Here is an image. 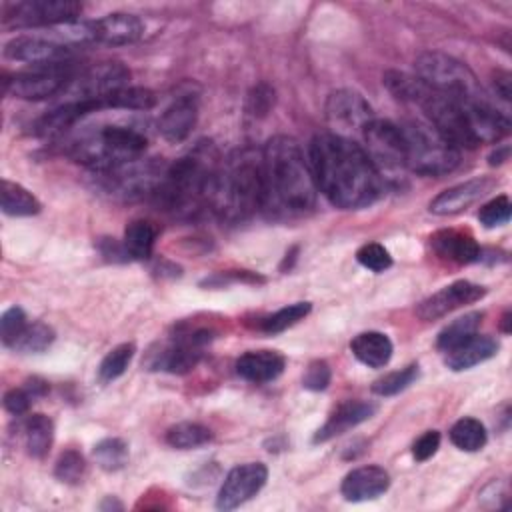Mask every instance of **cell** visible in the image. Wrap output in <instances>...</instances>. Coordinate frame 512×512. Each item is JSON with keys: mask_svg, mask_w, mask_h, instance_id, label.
<instances>
[{"mask_svg": "<svg viewBox=\"0 0 512 512\" xmlns=\"http://www.w3.org/2000/svg\"><path fill=\"white\" fill-rule=\"evenodd\" d=\"M198 120V104L192 96L176 98L158 118V132L164 140L178 144L186 140L196 126Z\"/></svg>", "mask_w": 512, "mask_h": 512, "instance_id": "ffe728a7", "label": "cell"}, {"mask_svg": "<svg viewBox=\"0 0 512 512\" xmlns=\"http://www.w3.org/2000/svg\"><path fill=\"white\" fill-rule=\"evenodd\" d=\"M310 302H294L290 306H284L280 310H276L270 316H264L258 324V328L266 334H278L290 326H294L296 322H300L308 312H310Z\"/></svg>", "mask_w": 512, "mask_h": 512, "instance_id": "e575fe53", "label": "cell"}, {"mask_svg": "<svg viewBox=\"0 0 512 512\" xmlns=\"http://www.w3.org/2000/svg\"><path fill=\"white\" fill-rule=\"evenodd\" d=\"M450 440L464 452H476L486 444V428L476 418H460L450 428Z\"/></svg>", "mask_w": 512, "mask_h": 512, "instance_id": "d6a6232c", "label": "cell"}, {"mask_svg": "<svg viewBox=\"0 0 512 512\" xmlns=\"http://www.w3.org/2000/svg\"><path fill=\"white\" fill-rule=\"evenodd\" d=\"M130 70L120 62H100L92 68H88L78 80H76V98L74 100H90L100 102L104 108L106 98H110L114 92L130 86Z\"/></svg>", "mask_w": 512, "mask_h": 512, "instance_id": "9a60e30c", "label": "cell"}, {"mask_svg": "<svg viewBox=\"0 0 512 512\" xmlns=\"http://www.w3.org/2000/svg\"><path fill=\"white\" fill-rule=\"evenodd\" d=\"M416 376H418V364H408L406 368L388 372L382 378H378L372 384V392L378 396H394L404 388H408L416 380Z\"/></svg>", "mask_w": 512, "mask_h": 512, "instance_id": "74e56055", "label": "cell"}, {"mask_svg": "<svg viewBox=\"0 0 512 512\" xmlns=\"http://www.w3.org/2000/svg\"><path fill=\"white\" fill-rule=\"evenodd\" d=\"M406 166L422 176H444L460 162V152L444 136H440L428 122L406 120L400 126Z\"/></svg>", "mask_w": 512, "mask_h": 512, "instance_id": "8992f818", "label": "cell"}, {"mask_svg": "<svg viewBox=\"0 0 512 512\" xmlns=\"http://www.w3.org/2000/svg\"><path fill=\"white\" fill-rule=\"evenodd\" d=\"M262 156L254 148H236L222 158L210 212L226 224H240L262 208Z\"/></svg>", "mask_w": 512, "mask_h": 512, "instance_id": "277c9868", "label": "cell"}, {"mask_svg": "<svg viewBox=\"0 0 512 512\" xmlns=\"http://www.w3.org/2000/svg\"><path fill=\"white\" fill-rule=\"evenodd\" d=\"M92 24H94V42L108 44V46L132 44L144 32L140 18L126 12L108 14L104 18L92 20Z\"/></svg>", "mask_w": 512, "mask_h": 512, "instance_id": "7402d4cb", "label": "cell"}, {"mask_svg": "<svg viewBox=\"0 0 512 512\" xmlns=\"http://www.w3.org/2000/svg\"><path fill=\"white\" fill-rule=\"evenodd\" d=\"M310 168L318 192L342 210L366 208L374 204L384 190V182L364 148L356 140L332 132H322L312 138Z\"/></svg>", "mask_w": 512, "mask_h": 512, "instance_id": "6da1fadb", "label": "cell"}, {"mask_svg": "<svg viewBox=\"0 0 512 512\" xmlns=\"http://www.w3.org/2000/svg\"><path fill=\"white\" fill-rule=\"evenodd\" d=\"M274 88H270L268 84H258L248 92L246 98V112L254 118H262L270 112V108L274 106Z\"/></svg>", "mask_w": 512, "mask_h": 512, "instance_id": "ee69618b", "label": "cell"}, {"mask_svg": "<svg viewBox=\"0 0 512 512\" xmlns=\"http://www.w3.org/2000/svg\"><path fill=\"white\" fill-rule=\"evenodd\" d=\"M96 110H102L100 102H90V100L64 102L38 118V122L34 124V134L42 136V138L60 136L62 132L72 128L82 116L96 112Z\"/></svg>", "mask_w": 512, "mask_h": 512, "instance_id": "44dd1931", "label": "cell"}, {"mask_svg": "<svg viewBox=\"0 0 512 512\" xmlns=\"http://www.w3.org/2000/svg\"><path fill=\"white\" fill-rule=\"evenodd\" d=\"M510 84H512L510 74L504 72V70H496V74H494V78H492V86H494L496 96H498L502 102H506V104L510 102V96H512Z\"/></svg>", "mask_w": 512, "mask_h": 512, "instance_id": "c3c4849f", "label": "cell"}, {"mask_svg": "<svg viewBox=\"0 0 512 512\" xmlns=\"http://www.w3.org/2000/svg\"><path fill=\"white\" fill-rule=\"evenodd\" d=\"M166 166L156 158H136L94 172V180L102 192L116 200H138L156 192Z\"/></svg>", "mask_w": 512, "mask_h": 512, "instance_id": "ba28073f", "label": "cell"}, {"mask_svg": "<svg viewBox=\"0 0 512 512\" xmlns=\"http://www.w3.org/2000/svg\"><path fill=\"white\" fill-rule=\"evenodd\" d=\"M156 242V228L148 220H132L124 230V252L134 260H148Z\"/></svg>", "mask_w": 512, "mask_h": 512, "instance_id": "f1b7e54d", "label": "cell"}, {"mask_svg": "<svg viewBox=\"0 0 512 512\" xmlns=\"http://www.w3.org/2000/svg\"><path fill=\"white\" fill-rule=\"evenodd\" d=\"M362 142L364 152L372 162L374 170L378 172L380 180L390 186H400L404 182V172L408 170V166L404 140L398 124L374 118L366 126Z\"/></svg>", "mask_w": 512, "mask_h": 512, "instance_id": "9c48e42d", "label": "cell"}, {"mask_svg": "<svg viewBox=\"0 0 512 512\" xmlns=\"http://www.w3.org/2000/svg\"><path fill=\"white\" fill-rule=\"evenodd\" d=\"M24 388L30 392L32 398H38V396H44L48 392V382H44L40 378H30Z\"/></svg>", "mask_w": 512, "mask_h": 512, "instance_id": "681fc988", "label": "cell"}, {"mask_svg": "<svg viewBox=\"0 0 512 512\" xmlns=\"http://www.w3.org/2000/svg\"><path fill=\"white\" fill-rule=\"evenodd\" d=\"M376 412V404L366 402V400H348L342 402L326 420V424L316 432L314 442H326L332 440L344 432H348L350 428L366 422L368 418H372Z\"/></svg>", "mask_w": 512, "mask_h": 512, "instance_id": "603a6c76", "label": "cell"}, {"mask_svg": "<svg viewBox=\"0 0 512 512\" xmlns=\"http://www.w3.org/2000/svg\"><path fill=\"white\" fill-rule=\"evenodd\" d=\"M484 314L482 312H468L456 320H452L448 326L442 328V332L438 334L436 346L442 352H448L452 348H456L458 344H462L464 340L472 338L474 334H478L480 322H482Z\"/></svg>", "mask_w": 512, "mask_h": 512, "instance_id": "4dcf8cb0", "label": "cell"}, {"mask_svg": "<svg viewBox=\"0 0 512 512\" xmlns=\"http://www.w3.org/2000/svg\"><path fill=\"white\" fill-rule=\"evenodd\" d=\"M430 240H432L434 252L446 260H452L458 264H472L482 258V248L466 232L442 230V232H436Z\"/></svg>", "mask_w": 512, "mask_h": 512, "instance_id": "d4e9b609", "label": "cell"}, {"mask_svg": "<svg viewBox=\"0 0 512 512\" xmlns=\"http://www.w3.org/2000/svg\"><path fill=\"white\" fill-rule=\"evenodd\" d=\"M0 206L8 216H34L42 208L40 200L30 190L10 180H2Z\"/></svg>", "mask_w": 512, "mask_h": 512, "instance_id": "83f0119b", "label": "cell"}, {"mask_svg": "<svg viewBox=\"0 0 512 512\" xmlns=\"http://www.w3.org/2000/svg\"><path fill=\"white\" fill-rule=\"evenodd\" d=\"M134 352H136V348L132 342H124V344H118L116 348H112L100 362V368H98L100 382H112L118 376H122L126 372V368L130 366Z\"/></svg>", "mask_w": 512, "mask_h": 512, "instance_id": "d590c367", "label": "cell"}, {"mask_svg": "<svg viewBox=\"0 0 512 512\" xmlns=\"http://www.w3.org/2000/svg\"><path fill=\"white\" fill-rule=\"evenodd\" d=\"M390 486V474L380 466H360L348 472L340 492L348 502H366L384 494Z\"/></svg>", "mask_w": 512, "mask_h": 512, "instance_id": "d6986e66", "label": "cell"}, {"mask_svg": "<svg viewBox=\"0 0 512 512\" xmlns=\"http://www.w3.org/2000/svg\"><path fill=\"white\" fill-rule=\"evenodd\" d=\"M508 152H510L508 146H500L498 150H494V152L490 154V164H492V166H494V164H502L504 160H508Z\"/></svg>", "mask_w": 512, "mask_h": 512, "instance_id": "f907efd6", "label": "cell"}, {"mask_svg": "<svg viewBox=\"0 0 512 512\" xmlns=\"http://www.w3.org/2000/svg\"><path fill=\"white\" fill-rule=\"evenodd\" d=\"M52 340H54V330L44 322H34L26 326V330L22 332V336L16 340L12 348L20 352H42L52 344Z\"/></svg>", "mask_w": 512, "mask_h": 512, "instance_id": "f35d334b", "label": "cell"}, {"mask_svg": "<svg viewBox=\"0 0 512 512\" xmlns=\"http://www.w3.org/2000/svg\"><path fill=\"white\" fill-rule=\"evenodd\" d=\"M222 158L210 142H198L188 154L166 166L152 194L154 202L168 214L192 220L210 212V198Z\"/></svg>", "mask_w": 512, "mask_h": 512, "instance_id": "3957f363", "label": "cell"}, {"mask_svg": "<svg viewBox=\"0 0 512 512\" xmlns=\"http://www.w3.org/2000/svg\"><path fill=\"white\" fill-rule=\"evenodd\" d=\"M156 104V94L142 86H126L106 98L104 108H122V110H150Z\"/></svg>", "mask_w": 512, "mask_h": 512, "instance_id": "836d02e7", "label": "cell"}, {"mask_svg": "<svg viewBox=\"0 0 512 512\" xmlns=\"http://www.w3.org/2000/svg\"><path fill=\"white\" fill-rule=\"evenodd\" d=\"M212 440V432L198 422H180L168 428L166 442L178 450H190L204 446Z\"/></svg>", "mask_w": 512, "mask_h": 512, "instance_id": "1f68e13d", "label": "cell"}, {"mask_svg": "<svg viewBox=\"0 0 512 512\" xmlns=\"http://www.w3.org/2000/svg\"><path fill=\"white\" fill-rule=\"evenodd\" d=\"M28 322H26V314L20 306H10L2 318H0V338L6 346H14L16 340L22 336V332L26 330Z\"/></svg>", "mask_w": 512, "mask_h": 512, "instance_id": "60d3db41", "label": "cell"}, {"mask_svg": "<svg viewBox=\"0 0 512 512\" xmlns=\"http://www.w3.org/2000/svg\"><path fill=\"white\" fill-rule=\"evenodd\" d=\"M350 350L362 364L370 368H382L390 362L394 346L386 334L368 330V332H360L350 342Z\"/></svg>", "mask_w": 512, "mask_h": 512, "instance_id": "4316f807", "label": "cell"}, {"mask_svg": "<svg viewBox=\"0 0 512 512\" xmlns=\"http://www.w3.org/2000/svg\"><path fill=\"white\" fill-rule=\"evenodd\" d=\"M356 260H358L364 268H368V270H372V272H384V270H388V268L392 266V256H390V252H388L382 244H378V242H368V244H364V246L356 252Z\"/></svg>", "mask_w": 512, "mask_h": 512, "instance_id": "7bdbcfd3", "label": "cell"}, {"mask_svg": "<svg viewBox=\"0 0 512 512\" xmlns=\"http://www.w3.org/2000/svg\"><path fill=\"white\" fill-rule=\"evenodd\" d=\"M4 58L16 62H28L32 66L64 64L72 58V48L60 46L44 36H18L4 44Z\"/></svg>", "mask_w": 512, "mask_h": 512, "instance_id": "2e32d148", "label": "cell"}, {"mask_svg": "<svg viewBox=\"0 0 512 512\" xmlns=\"http://www.w3.org/2000/svg\"><path fill=\"white\" fill-rule=\"evenodd\" d=\"M212 340L208 330H192L174 336L170 342L162 344L158 352H152L150 366L154 370H166L172 374H184L192 370L202 358L204 346Z\"/></svg>", "mask_w": 512, "mask_h": 512, "instance_id": "4fadbf2b", "label": "cell"}, {"mask_svg": "<svg viewBox=\"0 0 512 512\" xmlns=\"http://www.w3.org/2000/svg\"><path fill=\"white\" fill-rule=\"evenodd\" d=\"M24 440L28 454L44 458L50 452L54 440V424L46 414H32L24 422Z\"/></svg>", "mask_w": 512, "mask_h": 512, "instance_id": "f546056e", "label": "cell"}, {"mask_svg": "<svg viewBox=\"0 0 512 512\" xmlns=\"http://www.w3.org/2000/svg\"><path fill=\"white\" fill-rule=\"evenodd\" d=\"M330 366L324 360H312L302 376V384L308 390L320 392L330 384Z\"/></svg>", "mask_w": 512, "mask_h": 512, "instance_id": "f6af8a7d", "label": "cell"}, {"mask_svg": "<svg viewBox=\"0 0 512 512\" xmlns=\"http://www.w3.org/2000/svg\"><path fill=\"white\" fill-rule=\"evenodd\" d=\"M86 472V462L78 450H66L60 454L54 466V474L60 482L78 484Z\"/></svg>", "mask_w": 512, "mask_h": 512, "instance_id": "ab89813d", "label": "cell"}, {"mask_svg": "<svg viewBox=\"0 0 512 512\" xmlns=\"http://www.w3.org/2000/svg\"><path fill=\"white\" fill-rule=\"evenodd\" d=\"M498 342L492 336H484V334H474L472 338L464 340L462 344H458L456 348L444 352L446 354V366L450 370H468L480 362L490 360L496 352H498Z\"/></svg>", "mask_w": 512, "mask_h": 512, "instance_id": "484cf974", "label": "cell"}, {"mask_svg": "<svg viewBox=\"0 0 512 512\" xmlns=\"http://www.w3.org/2000/svg\"><path fill=\"white\" fill-rule=\"evenodd\" d=\"M510 210H512V204L508 200V196H496L492 198L490 202H486L480 212H478V220L486 226V228H496V226H502L510 220Z\"/></svg>", "mask_w": 512, "mask_h": 512, "instance_id": "b9f144b4", "label": "cell"}, {"mask_svg": "<svg viewBox=\"0 0 512 512\" xmlns=\"http://www.w3.org/2000/svg\"><path fill=\"white\" fill-rule=\"evenodd\" d=\"M440 446V432L436 430H428L424 432L412 446V456L418 460V462H424L428 458H432L436 454Z\"/></svg>", "mask_w": 512, "mask_h": 512, "instance_id": "bcb514c9", "label": "cell"}, {"mask_svg": "<svg viewBox=\"0 0 512 512\" xmlns=\"http://www.w3.org/2000/svg\"><path fill=\"white\" fill-rule=\"evenodd\" d=\"M144 150L146 136L132 126L120 124L86 130L68 146V154L76 162L92 168V172L142 158Z\"/></svg>", "mask_w": 512, "mask_h": 512, "instance_id": "5b68a950", "label": "cell"}, {"mask_svg": "<svg viewBox=\"0 0 512 512\" xmlns=\"http://www.w3.org/2000/svg\"><path fill=\"white\" fill-rule=\"evenodd\" d=\"M492 188H494V180L486 178V176L460 182V184L450 186L444 192H440L430 202V212L438 214V216L458 214V212L466 210L468 206L476 204L480 198H484Z\"/></svg>", "mask_w": 512, "mask_h": 512, "instance_id": "ac0fdd59", "label": "cell"}, {"mask_svg": "<svg viewBox=\"0 0 512 512\" xmlns=\"http://www.w3.org/2000/svg\"><path fill=\"white\" fill-rule=\"evenodd\" d=\"M414 68H416V76L426 86L460 104L486 96L474 72L464 62L456 60L450 54L436 52V50L422 52L414 60Z\"/></svg>", "mask_w": 512, "mask_h": 512, "instance_id": "52a82bcc", "label": "cell"}, {"mask_svg": "<svg viewBox=\"0 0 512 512\" xmlns=\"http://www.w3.org/2000/svg\"><path fill=\"white\" fill-rule=\"evenodd\" d=\"M326 122L332 128V134L354 140V134H364L366 126L374 120L372 106L356 90H336L328 96L324 106Z\"/></svg>", "mask_w": 512, "mask_h": 512, "instance_id": "7c38bea8", "label": "cell"}, {"mask_svg": "<svg viewBox=\"0 0 512 512\" xmlns=\"http://www.w3.org/2000/svg\"><path fill=\"white\" fill-rule=\"evenodd\" d=\"M262 156V210L278 220L308 214L316 204V180L300 144L292 136H272Z\"/></svg>", "mask_w": 512, "mask_h": 512, "instance_id": "7a4b0ae2", "label": "cell"}, {"mask_svg": "<svg viewBox=\"0 0 512 512\" xmlns=\"http://www.w3.org/2000/svg\"><path fill=\"white\" fill-rule=\"evenodd\" d=\"M96 464L106 472L120 470L128 460V446L120 438H104L92 450Z\"/></svg>", "mask_w": 512, "mask_h": 512, "instance_id": "8d00e7d4", "label": "cell"}, {"mask_svg": "<svg viewBox=\"0 0 512 512\" xmlns=\"http://www.w3.org/2000/svg\"><path fill=\"white\" fill-rule=\"evenodd\" d=\"M484 294H486V290L482 286L468 282V280H456V282L444 286L442 290L434 292L432 296L424 298L418 304L416 314L422 320H436L464 304H472V302L480 300Z\"/></svg>", "mask_w": 512, "mask_h": 512, "instance_id": "e0dca14e", "label": "cell"}, {"mask_svg": "<svg viewBox=\"0 0 512 512\" xmlns=\"http://www.w3.org/2000/svg\"><path fill=\"white\" fill-rule=\"evenodd\" d=\"M502 332L504 334L510 332V312H504V316H502Z\"/></svg>", "mask_w": 512, "mask_h": 512, "instance_id": "816d5d0a", "label": "cell"}, {"mask_svg": "<svg viewBox=\"0 0 512 512\" xmlns=\"http://www.w3.org/2000/svg\"><path fill=\"white\" fill-rule=\"evenodd\" d=\"M34 398L30 396V392L26 388H12L4 394V408L14 414V416H20L24 412H28L30 408V402Z\"/></svg>", "mask_w": 512, "mask_h": 512, "instance_id": "7dc6e473", "label": "cell"}, {"mask_svg": "<svg viewBox=\"0 0 512 512\" xmlns=\"http://www.w3.org/2000/svg\"><path fill=\"white\" fill-rule=\"evenodd\" d=\"M72 78V62L32 66V70L4 78V92L20 100H46L62 92L72 82Z\"/></svg>", "mask_w": 512, "mask_h": 512, "instance_id": "8fae6325", "label": "cell"}, {"mask_svg": "<svg viewBox=\"0 0 512 512\" xmlns=\"http://www.w3.org/2000/svg\"><path fill=\"white\" fill-rule=\"evenodd\" d=\"M82 4L74 0H22L2 6V24L10 28H52L78 20Z\"/></svg>", "mask_w": 512, "mask_h": 512, "instance_id": "30bf717a", "label": "cell"}, {"mask_svg": "<svg viewBox=\"0 0 512 512\" xmlns=\"http://www.w3.org/2000/svg\"><path fill=\"white\" fill-rule=\"evenodd\" d=\"M284 370V356L276 350H250L236 360V372L240 378L264 384L276 380Z\"/></svg>", "mask_w": 512, "mask_h": 512, "instance_id": "cb8c5ba5", "label": "cell"}, {"mask_svg": "<svg viewBox=\"0 0 512 512\" xmlns=\"http://www.w3.org/2000/svg\"><path fill=\"white\" fill-rule=\"evenodd\" d=\"M268 478V468L262 462H248L232 468L216 498V508L218 510H234L240 504L248 502L252 496H256L262 486L266 484Z\"/></svg>", "mask_w": 512, "mask_h": 512, "instance_id": "5bb4252c", "label": "cell"}]
</instances>
